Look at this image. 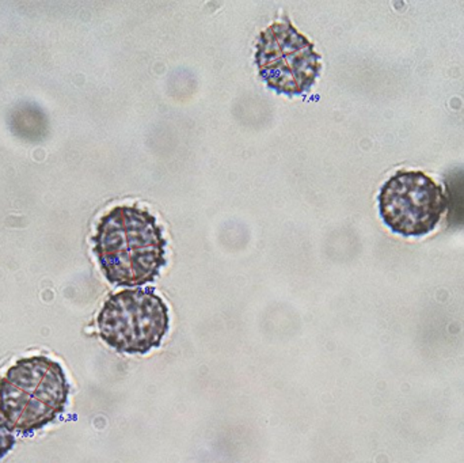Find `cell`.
Masks as SVG:
<instances>
[{"mask_svg":"<svg viewBox=\"0 0 464 463\" xmlns=\"http://www.w3.org/2000/svg\"><path fill=\"white\" fill-rule=\"evenodd\" d=\"M94 252L106 279L119 287L154 282L166 265V242L157 217L138 207H117L101 219Z\"/></svg>","mask_w":464,"mask_h":463,"instance_id":"cell-1","label":"cell"},{"mask_svg":"<svg viewBox=\"0 0 464 463\" xmlns=\"http://www.w3.org/2000/svg\"><path fill=\"white\" fill-rule=\"evenodd\" d=\"M64 370L45 356L21 359L0 380V415L14 432L33 434L53 423L68 401Z\"/></svg>","mask_w":464,"mask_h":463,"instance_id":"cell-2","label":"cell"},{"mask_svg":"<svg viewBox=\"0 0 464 463\" xmlns=\"http://www.w3.org/2000/svg\"><path fill=\"white\" fill-rule=\"evenodd\" d=\"M97 325L101 339L117 352L146 355L162 344L170 317L154 288H132L105 302Z\"/></svg>","mask_w":464,"mask_h":463,"instance_id":"cell-3","label":"cell"},{"mask_svg":"<svg viewBox=\"0 0 464 463\" xmlns=\"http://www.w3.org/2000/svg\"><path fill=\"white\" fill-rule=\"evenodd\" d=\"M256 64L270 90L295 97L310 92L315 83L321 72V54L285 19L270 24L259 34Z\"/></svg>","mask_w":464,"mask_h":463,"instance_id":"cell-4","label":"cell"},{"mask_svg":"<svg viewBox=\"0 0 464 463\" xmlns=\"http://www.w3.org/2000/svg\"><path fill=\"white\" fill-rule=\"evenodd\" d=\"M378 200L384 225L403 236H427L447 209L443 188L422 171H398L382 187Z\"/></svg>","mask_w":464,"mask_h":463,"instance_id":"cell-5","label":"cell"},{"mask_svg":"<svg viewBox=\"0 0 464 463\" xmlns=\"http://www.w3.org/2000/svg\"><path fill=\"white\" fill-rule=\"evenodd\" d=\"M447 207L451 206L450 214L454 217L458 212H462L464 207V171L455 174L447 181Z\"/></svg>","mask_w":464,"mask_h":463,"instance_id":"cell-6","label":"cell"},{"mask_svg":"<svg viewBox=\"0 0 464 463\" xmlns=\"http://www.w3.org/2000/svg\"><path fill=\"white\" fill-rule=\"evenodd\" d=\"M13 432L7 421L0 415V461L13 450L14 445H15V437Z\"/></svg>","mask_w":464,"mask_h":463,"instance_id":"cell-7","label":"cell"}]
</instances>
